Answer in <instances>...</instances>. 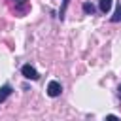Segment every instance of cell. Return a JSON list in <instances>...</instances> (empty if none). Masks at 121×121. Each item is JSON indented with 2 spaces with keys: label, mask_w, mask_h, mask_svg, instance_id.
<instances>
[{
  "label": "cell",
  "mask_w": 121,
  "mask_h": 121,
  "mask_svg": "<svg viewBox=\"0 0 121 121\" xmlns=\"http://www.w3.org/2000/svg\"><path fill=\"white\" fill-rule=\"evenodd\" d=\"M21 74H23L25 79H32V81L40 79V74H38V70H36L32 64H23V66H21Z\"/></svg>",
  "instance_id": "cell-2"
},
{
  "label": "cell",
  "mask_w": 121,
  "mask_h": 121,
  "mask_svg": "<svg viewBox=\"0 0 121 121\" xmlns=\"http://www.w3.org/2000/svg\"><path fill=\"white\" fill-rule=\"evenodd\" d=\"M98 9H100V13L108 15L112 9V0H98Z\"/></svg>",
  "instance_id": "cell-5"
},
{
  "label": "cell",
  "mask_w": 121,
  "mask_h": 121,
  "mask_svg": "<svg viewBox=\"0 0 121 121\" xmlns=\"http://www.w3.org/2000/svg\"><path fill=\"white\" fill-rule=\"evenodd\" d=\"M11 6H15V11H19V13H25L26 9H28V2L26 0H8Z\"/></svg>",
  "instance_id": "cell-3"
},
{
  "label": "cell",
  "mask_w": 121,
  "mask_h": 121,
  "mask_svg": "<svg viewBox=\"0 0 121 121\" xmlns=\"http://www.w3.org/2000/svg\"><path fill=\"white\" fill-rule=\"evenodd\" d=\"M11 93H13V87H11L9 83L2 85V87H0V104H2V102H4V100H6V98L11 95Z\"/></svg>",
  "instance_id": "cell-4"
},
{
  "label": "cell",
  "mask_w": 121,
  "mask_h": 121,
  "mask_svg": "<svg viewBox=\"0 0 121 121\" xmlns=\"http://www.w3.org/2000/svg\"><path fill=\"white\" fill-rule=\"evenodd\" d=\"M117 98H119V100H121V85H119V87H117Z\"/></svg>",
  "instance_id": "cell-9"
},
{
  "label": "cell",
  "mask_w": 121,
  "mask_h": 121,
  "mask_svg": "<svg viewBox=\"0 0 121 121\" xmlns=\"http://www.w3.org/2000/svg\"><path fill=\"white\" fill-rule=\"evenodd\" d=\"M110 21H112V23H121V2H119V6H117L115 13L110 17Z\"/></svg>",
  "instance_id": "cell-7"
},
{
  "label": "cell",
  "mask_w": 121,
  "mask_h": 121,
  "mask_svg": "<svg viewBox=\"0 0 121 121\" xmlns=\"http://www.w3.org/2000/svg\"><path fill=\"white\" fill-rule=\"evenodd\" d=\"M66 6H68V0H64V2H62V8H60V11H59V17H60V21L64 19V9H66Z\"/></svg>",
  "instance_id": "cell-8"
},
{
  "label": "cell",
  "mask_w": 121,
  "mask_h": 121,
  "mask_svg": "<svg viewBox=\"0 0 121 121\" xmlns=\"http://www.w3.org/2000/svg\"><path fill=\"white\" fill-rule=\"evenodd\" d=\"M81 8H83V13H85V15H93V13H95V9H96V8H95L91 2H85Z\"/></svg>",
  "instance_id": "cell-6"
},
{
  "label": "cell",
  "mask_w": 121,
  "mask_h": 121,
  "mask_svg": "<svg viewBox=\"0 0 121 121\" xmlns=\"http://www.w3.org/2000/svg\"><path fill=\"white\" fill-rule=\"evenodd\" d=\"M45 93H47V96H51V98H57V96H60V93H62V85H60V81H57V79H51V81L47 83V89H45Z\"/></svg>",
  "instance_id": "cell-1"
}]
</instances>
